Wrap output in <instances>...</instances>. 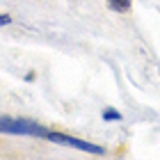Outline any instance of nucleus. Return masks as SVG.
I'll return each mask as SVG.
<instances>
[{
	"instance_id": "nucleus-3",
	"label": "nucleus",
	"mask_w": 160,
	"mask_h": 160,
	"mask_svg": "<svg viewBox=\"0 0 160 160\" xmlns=\"http://www.w3.org/2000/svg\"><path fill=\"white\" fill-rule=\"evenodd\" d=\"M108 7L114 12H121V14H126L130 9V0H108Z\"/></svg>"
},
{
	"instance_id": "nucleus-4",
	"label": "nucleus",
	"mask_w": 160,
	"mask_h": 160,
	"mask_svg": "<svg viewBox=\"0 0 160 160\" xmlns=\"http://www.w3.org/2000/svg\"><path fill=\"white\" fill-rule=\"evenodd\" d=\"M103 119H105V121H119L121 114H119L117 110H105V112H103Z\"/></svg>"
},
{
	"instance_id": "nucleus-5",
	"label": "nucleus",
	"mask_w": 160,
	"mask_h": 160,
	"mask_svg": "<svg viewBox=\"0 0 160 160\" xmlns=\"http://www.w3.org/2000/svg\"><path fill=\"white\" fill-rule=\"evenodd\" d=\"M12 23V16H7V14H0V25H9Z\"/></svg>"
},
{
	"instance_id": "nucleus-1",
	"label": "nucleus",
	"mask_w": 160,
	"mask_h": 160,
	"mask_svg": "<svg viewBox=\"0 0 160 160\" xmlns=\"http://www.w3.org/2000/svg\"><path fill=\"white\" fill-rule=\"evenodd\" d=\"M0 133L9 135H32V137H48V130L37 121L30 119H12V117H0Z\"/></svg>"
},
{
	"instance_id": "nucleus-2",
	"label": "nucleus",
	"mask_w": 160,
	"mask_h": 160,
	"mask_svg": "<svg viewBox=\"0 0 160 160\" xmlns=\"http://www.w3.org/2000/svg\"><path fill=\"white\" fill-rule=\"evenodd\" d=\"M48 140H53L57 144H67V147H73V149H82V151H89V153H103V149L98 144H89L85 140H76L71 135H62V133H48Z\"/></svg>"
}]
</instances>
